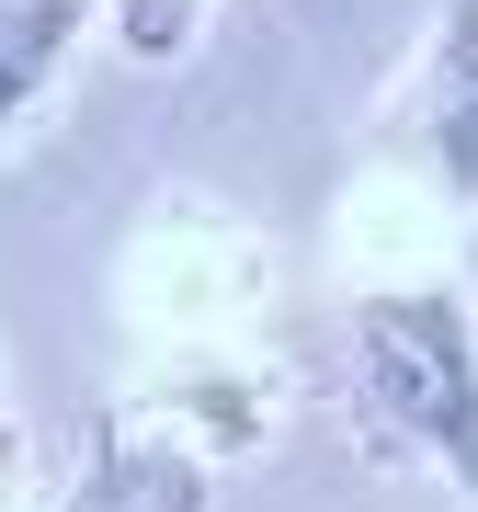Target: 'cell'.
<instances>
[{
	"label": "cell",
	"mask_w": 478,
	"mask_h": 512,
	"mask_svg": "<svg viewBox=\"0 0 478 512\" xmlns=\"http://www.w3.org/2000/svg\"><path fill=\"white\" fill-rule=\"evenodd\" d=\"M103 12H114V35H126V57L171 69V57H194V35H205L217 0H103Z\"/></svg>",
	"instance_id": "5b68a950"
},
{
	"label": "cell",
	"mask_w": 478,
	"mask_h": 512,
	"mask_svg": "<svg viewBox=\"0 0 478 512\" xmlns=\"http://www.w3.org/2000/svg\"><path fill=\"white\" fill-rule=\"evenodd\" d=\"M80 23H92V0H0V137L57 92Z\"/></svg>",
	"instance_id": "277c9868"
},
{
	"label": "cell",
	"mask_w": 478,
	"mask_h": 512,
	"mask_svg": "<svg viewBox=\"0 0 478 512\" xmlns=\"http://www.w3.org/2000/svg\"><path fill=\"white\" fill-rule=\"evenodd\" d=\"M353 376L376 421L467 490L478 512V319L456 285H376L353 308Z\"/></svg>",
	"instance_id": "6da1fadb"
},
{
	"label": "cell",
	"mask_w": 478,
	"mask_h": 512,
	"mask_svg": "<svg viewBox=\"0 0 478 512\" xmlns=\"http://www.w3.org/2000/svg\"><path fill=\"white\" fill-rule=\"evenodd\" d=\"M12 478H23V433L0 421V501H12Z\"/></svg>",
	"instance_id": "8992f818"
},
{
	"label": "cell",
	"mask_w": 478,
	"mask_h": 512,
	"mask_svg": "<svg viewBox=\"0 0 478 512\" xmlns=\"http://www.w3.org/2000/svg\"><path fill=\"white\" fill-rule=\"evenodd\" d=\"M422 148L444 171V205H478V0H444L422 46Z\"/></svg>",
	"instance_id": "7a4b0ae2"
},
{
	"label": "cell",
	"mask_w": 478,
	"mask_h": 512,
	"mask_svg": "<svg viewBox=\"0 0 478 512\" xmlns=\"http://www.w3.org/2000/svg\"><path fill=\"white\" fill-rule=\"evenodd\" d=\"M69 512H205V467L160 433V421H103Z\"/></svg>",
	"instance_id": "3957f363"
}]
</instances>
